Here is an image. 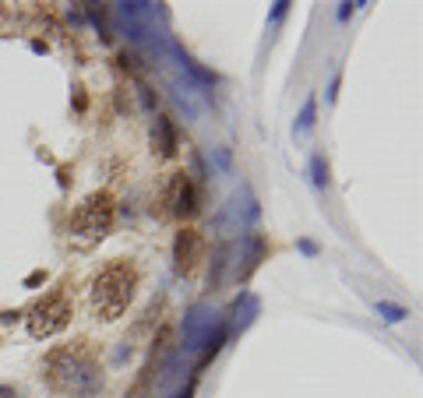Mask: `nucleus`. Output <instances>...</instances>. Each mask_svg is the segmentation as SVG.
I'll use <instances>...</instances> for the list:
<instances>
[{"label":"nucleus","instance_id":"1","mask_svg":"<svg viewBox=\"0 0 423 398\" xmlns=\"http://www.w3.org/2000/svg\"><path fill=\"white\" fill-rule=\"evenodd\" d=\"M123 268H109L103 279H96V293H92V303H96V314H103V321H113L127 303H131V282L123 286Z\"/></svg>","mask_w":423,"mask_h":398},{"label":"nucleus","instance_id":"2","mask_svg":"<svg viewBox=\"0 0 423 398\" xmlns=\"http://www.w3.org/2000/svg\"><path fill=\"white\" fill-rule=\"evenodd\" d=\"M35 317H39V321H32V335H53V331H60V328L67 324L71 306L57 293L50 303H39V306H35Z\"/></svg>","mask_w":423,"mask_h":398},{"label":"nucleus","instance_id":"3","mask_svg":"<svg viewBox=\"0 0 423 398\" xmlns=\"http://www.w3.org/2000/svg\"><path fill=\"white\" fill-rule=\"evenodd\" d=\"M378 314H385V321H402V317H410L402 306H395V303H378Z\"/></svg>","mask_w":423,"mask_h":398}]
</instances>
